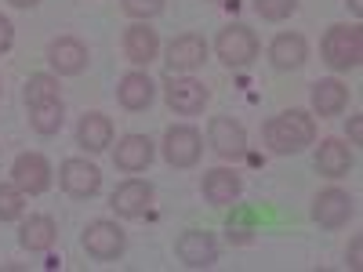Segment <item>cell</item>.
I'll use <instances>...</instances> for the list:
<instances>
[{
	"label": "cell",
	"instance_id": "6da1fadb",
	"mask_svg": "<svg viewBox=\"0 0 363 272\" xmlns=\"http://www.w3.org/2000/svg\"><path fill=\"white\" fill-rule=\"evenodd\" d=\"M265 135V145L272 149V153H301L306 145L316 142V124H313V116L309 113H301V109H291V113H280V116H272L269 124L262 128Z\"/></svg>",
	"mask_w": 363,
	"mask_h": 272
},
{
	"label": "cell",
	"instance_id": "7a4b0ae2",
	"mask_svg": "<svg viewBox=\"0 0 363 272\" xmlns=\"http://www.w3.org/2000/svg\"><path fill=\"white\" fill-rule=\"evenodd\" d=\"M363 58V29L359 26H330L323 37V62L330 69H352Z\"/></svg>",
	"mask_w": 363,
	"mask_h": 272
},
{
	"label": "cell",
	"instance_id": "3957f363",
	"mask_svg": "<svg viewBox=\"0 0 363 272\" xmlns=\"http://www.w3.org/2000/svg\"><path fill=\"white\" fill-rule=\"evenodd\" d=\"M215 51H218V58L225 66H247V62H255L258 58V40H255V33L247 26H229V29H222L218 33V40H215Z\"/></svg>",
	"mask_w": 363,
	"mask_h": 272
},
{
	"label": "cell",
	"instance_id": "277c9868",
	"mask_svg": "<svg viewBox=\"0 0 363 272\" xmlns=\"http://www.w3.org/2000/svg\"><path fill=\"white\" fill-rule=\"evenodd\" d=\"M124 229H120L116 222H91L84 229V251L95 258V261H113L124 254Z\"/></svg>",
	"mask_w": 363,
	"mask_h": 272
},
{
	"label": "cell",
	"instance_id": "5b68a950",
	"mask_svg": "<svg viewBox=\"0 0 363 272\" xmlns=\"http://www.w3.org/2000/svg\"><path fill=\"white\" fill-rule=\"evenodd\" d=\"M164 95H167V106H171L174 113L193 116V113H203L211 91H207L200 80H193V76H174V73H171L167 84H164Z\"/></svg>",
	"mask_w": 363,
	"mask_h": 272
},
{
	"label": "cell",
	"instance_id": "8992f818",
	"mask_svg": "<svg viewBox=\"0 0 363 272\" xmlns=\"http://www.w3.org/2000/svg\"><path fill=\"white\" fill-rule=\"evenodd\" d=\"M207 138H211V145H215V153L225 157V160H240L247 153V131H244V124H236L233 116H215L211 120Z\"/></svg>",
	"mask_w": 363,
	"mask_h": 272
},
{
	"label": "cell",
	"instance_id": "52a82bcc",
	"mask_svg": "<svg viewBox=\"0 0 363 272\" xmlns=\"http://www.w3.org/2000/svg\"><path fill=\"white\" fill-rule=\"evenodd\" d=\"M203 153V138L196 128H171L164 135V160L171 167H193Z\"/></svg>",
	"mask_w": 363,
	"mask_h": 272
},
{
	"label": "cell",
	"instance_id": "ba28073f",
	"mask_svg": "<svg viewBox=\"0 0 363 272\" xmlns=\"http://www.w3.org/2000/svg\"><path fill=\"white\" fill-rule=\"evenodd\" d=\"M11 181L26 193V196H40L51 186V167L40 153H22L11 167Z\"/></svg>",
	"mask_w": 363,
	"mask_h": 272
},
{
	"label": "cell",
	"instance_id": "9c48e42d",
	"mask_svg": "<svg viewBox=\"0 0 363 272\" xmlns=\"http://www.w3.org/2000/svg\"><path fill=\"white\" fill-rule=\"evenodd\" d=\"M178 258L186 261L189 268H211L218 261V244H215V236L211 232H200V229H189V232H182L178 236V244H174Z\"/></svg>",
	"mask_w": 363,
	"mask_h": 272
},
{
	"label": "cell",
	"instance_id": "30bf717a",
	"mask_svg": "<svg viewBox=\"0 0 363 272\" xmlns=\"http://www.w3.org/2000/svg\"><path fill=\"white\" fill-rule=\"evenodd\" d=\"M58 181H62V189L77 200H87V196H95L99 186H102V171L95 164H87V160H66L62 171H58Z\"/></svg>",
	"mask_w": 363,
	"mask_h": 272
},
{
	"label": "cell",
	"instance_id": "8fae6325",
	"mask_svg": "<svg viewBox=\"0 0 363 272\" xmlns=\"http://www.w3.org/2000/svg\"><path fill=\"white\" fill-rule=\"evenodd\" d=\"M203 58H207V40L196 33H182L167 47V69L171 73H193L203 66Z\"/></svg>",
	"mask_w": 363,
	"mask_h": 272
},
{
	"label": "cell",
	"instance_id": "7c38bea8",
	"mask_svg": "<svg viewBox=\"0 0 363 272\" xmlns=\"http://www.w3.org/2000/svg\"><path fill=\"white\" fill-rule=\"evenodd\" d=\"M149 203H153V186L142 181V178L124 181V186L113 193V200H109V207L116 210L120 218H142L149 210Z\"/></svg>",
	"mask_w": 363,
	"mask_h": 272
},
{
	"label": "cell",
	"instance_id": "4fadbf2b",
	"mask_svg": "<svg viewBox=\"0 0 363 272\" xmlns=\"http://www.w3.org/2000/svg\"><path fill=\"white\" fill-rule=\"evenodd\" d=\"M352 196L349 193H342V189H323L320 196H316V207H313V218L323 225V229H342V225H349V218H352Z\"/></svg>",
	"mask_w": 363,
	"mask_h": 272
},
{
	"label": "cell",
	"instance_id": "5bb4252c",
	"mask_svg": "<svg viewBox=\"0 0 363 272\" xmlns=\"http://www.w3.org/2000/svg\"><path fill=\"white\" fill-rule=\"evenodd\" d=\"M48 62L58 76H77V73L87 69V47L77 37H58L48 47Z\"/></svg>",
	"mask_w": 363,
	"mask_h": 272
},
{
	"label": "cell",
	"instance_id": "9a60e30c",
	"mask_svg": "<svg viewBox=\"0 0 363 272\" xmlns=\"http://www.w3.org/2000/svg\"><path fill=\"white\" fill-rule=\"evenodd\" d=\"M113 164H116L120 171H128V174L145 171L149 164H153V142H149L145 135H128V138H120L116 153H113Z\"/></svg>",
	"mask_w": 363,
	"mask_h": 272
},
{
	"label": "cell",
	"instance_id": "2e32d148",
	"mask_svg": "<svg viewBox=\"0 0 363 272\" xmlns=\"http://www.w3.org/2000/svg\"><path fill=\"white\" fill-rule=\"evenodd\" d=\"M203 200L215 203V207H233L240 200V174L236 171H225V167H215L203 174Z\"/></svg>",
	"mask_w": 363,
	"mask_h": 272
},
{
	"label": "cell",
	"instance_id": "e0dca14e",
	"mask_svg": "<svg viewBox=\"0 0 363 272\" xmlns=\"http://www.w3.org/2000/svg\"><path fill=\"white\" fill-rule=\"evenodd\" d=\"M269 58L277 69H298V66H306V58H309V44L298 33H280L269 44Z\"/></svg>",
	"mask_w": 363,
	"mask_h": 272
},
{
	"label": "cell",
	"instance_id": "ac0fdd59",
	"mask_svg": "<svg viewBox=\"0 0 363 272\" xmlns=\"http://www.w3.org/2000/svg\"><path fill=\"white\" fill-rule=\"evenodd\" d=\"M157 47H160L157 29H149L145 22L131 26L128 33H124V55L131 58L135 66H149V62H153V58H157Z\"/></svg>",
	"mask_w": 363,
	"mask_h": 272
},
{
	"label": "cell",
	"instance_id": "d6986e66",
	"mask_svg": "<svg viewBox=\"0 0 363 272\" xmlns=\"http://www.w3.org/2000/svg\"><path fill=\"white\" fill-rule=\"evenodd\" d=\"M345 106H349V87L342 80L327 76V80H316L313 84V109L320 116H338Z\"/></svg>",
	"mask_w": 363,
	"mask_h": 272
},
{
	"label": "cell",
	"instance_id": "ffe728a7",
	"mask_svg": "<svg viewBox=\"0 0 363 272\" xmlns=\"http://www.w3.org/2000/svg\"><path fill=\"white\" fill-rule=\"evenodd\" d=\"M316 167H320V174H327V178L349 174V167H352L349 145L338 142V138H323V142H320V153H316Z\"/></svg>",
	"mask_w": 363,
	"mask_h": 272
},
{
	"label": "cell",
	"instance_id": "44dd1931",
	"mask_svg": "<svg viewBox=\"0 0 363 272\" xmlns=\"http://www.w3.org/2000/svg\"><path fill=\"white\" fill-rule=\"evenodd\" d=\"M153 80H149L145 73H128L124 80H120V87H116V98H120V106L124 109H131V113H138V109H145L149 102H153Z\"/></svg>",
	"mask_w": 363,
	"mask_h": 272
},
{
	"label": "cell",
	"instance_id": "7402d4cb",
	"mask_svg": "<svg viewBox=\"0 0 363 272\" xmlns=\"http://www.w3.org/2000/svg\"><path fill=\"white\" fill-rule=\"evenodd\" d=\"M77 142L87 149V153H102V149L113 142V124H109V116L87 113V116L80 120V128H77Z\"/></svg>",
	"mask_w": 363,
	"mask_h": 272
},
{
	"label": "cell",
	"instance_id": "603a6c76",
	"mask_svg": "<svg viewBox=\"0 0 363 272\" xmlns=\"http://www.w3.org/2000/svg\"><path fill=\"white\" fill-rule=\"evenodd\" d=\"M55 236H58L55 222H51L48 215H37V218H29V222L22 225L18 244H22L26 251H51V247H55Z\"/></svg>",
	"mask_w": 363,
	"mask_h": 272
},
{
	"label": "cell",
	"instance_id": "cb8c5ba5",
	"mask_svg": "<svg viewBox=\"0 0 363 272\" xmlns=\"http://www.w3.org/2000/svg\"><path fill=\"white\" fill-rule=\"evenodd\" d=\"M29 124H33L37 135H58V128H62V102L29 106Z\"/></svg>",
	"mask_w": 363,
	"mask_h": 272
},
{
	"label": "cell",
	"instance_id": "d4e9b609",
	"mask_svg": "<svg viewBox=\"0 0 363 272\" xmlns=\"http://www.w3.org/2000/svg\"><path fill=\"white\" fill-rule=\"evenodd\" d=\"M26 102H29V106L58 102V80H55V76H48V73L29 76V84H26Z\"/></svg>",
	"mask_w": 363,
	"mask_h": 272
},
{
	"label": "cell",
	"instance_id": "484cf974",
	"mask_svg": "<svg viewBox=\"0 0 363 272\" xmlns=\"http://www.w3.org/2000/svg\"><path fill=\"white\" fill-rule=\"evenodd\" d=\"M22 207H26V193L18 186H0V222L22 218Z\"/></svg>",
	"mask_w": 363,
	"mask_h": 272
},
{
	"label": "cell",
	"instance_id": "4316f807",
	"mask_svg": "<svg viewBox=\"0 0 363 272\" xmlns=\"http://www.w3.org/2000/svg\"><path fill=\"white\" fill-rule=\"evenodd\" d=\"M294 8H298V0H255V11L265 22H284L294 15Z\"/></svg>",
	"mask_w": 363,
	"mask_h": 272
},
{
	"label": "cell",
	"instance_id": "83f0119b",
	"mask_svg": "<svg viewBox=\"0 0 363 272\" xmlns=\"http://www.w3.org/2000/svg\"><path fill=\"white\" fill-rule=\"evenodd\" d=\"M124 11L131 18H153L164 11V0H124Z\"/></svg>",
	"mask_w": 363,
	"mask_h": 272
},
{
	"label": "cell",
	"instance_id": "f1b7e54d",
	"mask_svg": "<svg viewBox=\"0 0 363 272\" xmlns=\"http://www.w3.org/2000/svg\"><path fill=\"white\" fill-rule=\"evenodd\" d=\"M11 44H15V29H11L8 18H0V55H4Z\"/></svg>",
	"mask_w": 363,
	"mask_h": 272
},
{
	"label": "cell",
	"instance_id": "f546056e",
	"mask_svg": "<svg viewBox=\"0 0 363 272\" xmlns=\"http://www.w3.org/2000/svg\"><path fill=\"white\" fill-rule=\"evenodd\" d=\"M349 138H352V145H359V142H363V120H359V116H352V120H349Z\"/></svg>",
	"mask_w": 363,
	"mask_h": 272
},
{
	"label": "cell",
	"instance_id": "4dcf8cb0",
	"mask_svg": "<svg viewBox=\"0 0 363 272\" xmlns=\"http://www.w3.org/2000/svg\"><path fill=\"white\" fill-rule=\"evenodd\" d=\"M359 247H363V239L356 236V239H352V247H349V265H352V268H359V265H363V261H359Z\"/></svg>",
	"mask_w": 363,
	"mask_h": 272
},
{
	"label": "cell",
	"instance_id": "1f68e13d",
	"mask_svg": "<svg viewBox=\"0 0 363 272\" xmlns=\"http://www.w3.org/2000/svg\"><path fill=\"white\" fill-rule=\"evenodd\" d=\"M11 4H15V8H37L40 0H11Z\"/></svg>",
	"mask_w": 363,
	"mask_h": 272
},
{
	"label": "cell",
	"instance_id": "d6a6232c",
	"mask_svg": "<svg viewBox=\"0 0 363 272\" xmlns=\"http://www.w3.org/2000/svg\"><path fill=\"white\" fill-rule=\"evenodd\" d=\"M349 4H352V11H356V15L363 11V0H349Z\"/></svg>",
	"mask_w": 363,
	"mask_h": 272
},
{
	"label": "cell",
	"instance_id": "836d02e7",
	"mask_svg": "<svg viewBox=\"0 0 363 272\" xmlns=\"http://www.w3.org/2000/svg\"><path fill=\"white\" fill-rule=\"evenodd\" d=\"M215 4H218V0H215Z\"/></svg>",
	"mask_w": 363,
	"mask_h": 272
}]
</instances>
